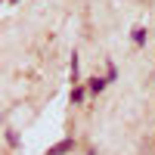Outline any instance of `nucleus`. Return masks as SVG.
<instances>
[{"instance_id": "1", "label": "nucleus", "mask_w": 155, "mask_h": 155, "mask_svg": "<svg viewBox=\"0 0 155 155\" xmlns=\"http://www.w3.org/2000/svg\"><path fill=\"white\" fill-rule=\"evenodd\" d=\"M74 149V137H65V140H59V143H53L47 149V155H68Z\"/></svg>"}, {"instance_id": "2", "label": "nucleus", "mask_w": 155, "mask_h": 155, "mask_svg": "<svg viewBox=\"0 0 155 155\" xmlns=\"http://www.w3.org/2000/svg\"><path fill=\"white\" fill-rule=\"evenodd\" d=\"M87 96H90V90H87L84 84H78V87H71L68 102H71V106H84V102H87Z\"/></svg>"}, {"instance_id": "3", "label": "nucleus", "mask_w": 155, "mask_h": 155, "mask_svg": "<svg viewBox=\"0 0 155 155\" xmlns=\"http://www.w3.org/2000/svg\"><path fill=\"white\" fill-rule=\"evenodd\" d=\"M106 87H109V78H99V74H93V78L87 81V90H90V96H99Z\"/></svg>"}, {"instance_id": "4", "label": "nucleus", "mask_w": 155, "mask_h": 155, "mask_svg": "<svg viewBox=\"0 0 155 155\" xmlns=\"http://www.w3.org/2000/svg\"><path fill=\"white\" fill-rule=\"evenodd\" d=\"M68 78H71V87L81 84V59H78V53H71V68H68Z\"/></svg>"}, {"instance_id": "5", "label": "nucleus", "mask_w": 155, "mask_h": 155, "mask_svg": "<svg viewBox=\"0 0 155 155\" xmlns=\"http://www.w3.org/2000/svg\"><path fill=\"white\" fill-rule=\"evenodd\" d=\"M130 41H134L137 47H143V44H146V28H143V25H137V28L130 31Z\"/></svg>"}, {"instance_id": "6", "label": "nucleus", "mask_w": 155, "mask_h": 155, "mask_svg": "<svg viewBox=\"0 0 155 155\" xmlns=\"http://www.w3.org/2000/svg\"><path fill=\"white\" fill-rule=\"evenodd\" d=\"M106 78H109V84L118 78V65H115V62H109V65H106Z\"/></svg>"}, {"instance_id": "7", "label": "nucleus", "mask_w": 155, "mask_h": 155, "mask_svg": "<svg viewBox=\"0 0 155 155\" xmlns=\"http://www.w3.org/2000/svg\"><path fill=\"white\" fill-rule=\"evenodd\" d=\"M6 143H9V146H19V137L12 134V130H6Z\"/></svg>"}, {"instance_id": "8", "label": "nucleus", "mask_w": 155, "mask_h": 155, "mask_svg": "<svg viewBox=\"0 0 155 155\" xmlns=\"http://www.w3.org/2000/svg\"><path fill=\"white\" fill-rule=\"evenodd\" d=\"M87 155H96V149H90V152H87Z\"/></svg>"}, {"instance_id": "9", "label": "nucleus", "mask_w": 155, "mask_h": 155, "mask_svg": "<svg viewBox=\"0 0 155 155\" xmlns=\"http://www.w3.org/2000/svg\"><path fill=\"white\" fill-rule=\"evenodd\" d=\"M9 3H22V0H9Z\"/></svg>"}]
</instances>
